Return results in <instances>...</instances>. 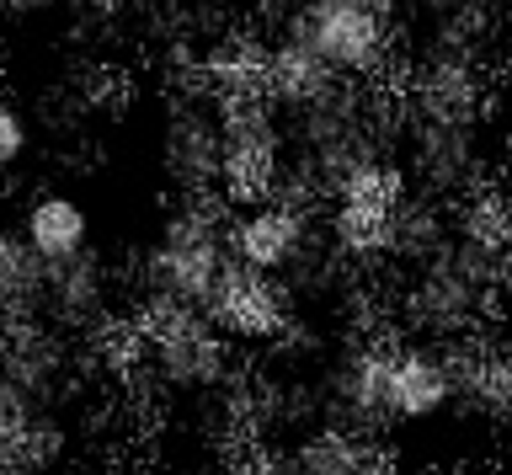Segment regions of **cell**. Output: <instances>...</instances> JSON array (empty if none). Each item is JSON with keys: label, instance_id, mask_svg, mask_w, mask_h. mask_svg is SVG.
<instances>
[{"label": "cell", "instance_id": "7402d4cb", "mask_svg": "<svg viewBox=\"0 0 512 475\" xmlns=\"http://www.w3.org/2000/svg\"><path fill=\"white\" fill-rule=\"evenodd\" d=\"M27 145H32V134H27L22 107H16L11 97H0V177L27 161Z\"/></svg>", "mask_w": 512, "mask_h": 475}, {"label": "cell", "instance_id": "44dd1931", "mask_svg": "<svg viewBox=\"0 0 512 475\" xmlns=\"http://www.w3.org/2000/svg\"><path fill=\"white\" fill-rule=\"evenodd\" d=\"M0 459H6L11 470H22V475H54L59 459H64V427L38 411V417L11 438V449H0Z\"/></svg>", "mask_w": 512, "mask_h": 475}, {"label": "cell", "instance_id": "83f0119b", "mask_svg": "<svg viewBox=\"0 0 512 475\" xmlns=\"http://www.w3.org/2000/svg\"><path fill=\"white\" fill-rule=\"evenodd\" d=\"M0 475H22V470H11V465H6V459H0Z\"/></svg>", "mask_w": 512, "mask_h": 475}, {"label": "cell", "instance_id": "ffe728a7", "mask_svg": "<svg viewBox=\"0 0 512 475\" xmlns=\"http://www.w3.org/2000/svg\"><path fill=\"white\" fill-rule=\"evenodd\" d=\"M43 289H48V267L32 257L22 230H11L0 219V315H43Z\"/></svg>", "mask_w": 512, "mask_h": 475}, {"label": "cell", "instance_id": "d4e9b609", "mask_svg": "<svg viewBox=\"0 0 512 475\" xmlns=\"http://www.w3.org/2000/svg\"><path fill=\"white\" fill-rule=\"evenodd\" d=\"M496 166H502V177L512 182V118L502 123V134H496Z\"/></svg>", "mask_w": 512, "mask_h": 475}, {"label": "cell", "instance_id": "5b68a950", "mask_svg": "<svg viewBox=\"0 0 512 475\" xmlns=\"http://www.w3.org/2000/svg\"><path fill=\"white\" fill-rule=\"evenodd\" d=\"M139 326L150 342V374L171 390H219L235 374L230 337L208 321L203 305H182V299L144 294Z\"/></svg>", "mask_w": 512, "mask_h": 475}, {"label": "cell", "instance_id": "7a4b0ae2", "mask_svg": "<svg viewBox=\"0 0 512 475\" xmlns=\"http://www.w3.org/2000/svg\"><path fill=\"white\" fill-rule=\"evenodd\" d=\"M507 278V262L486 257V251L464 246L448 235L438 257L416 262L406 278V321L427 331L432 342H464L475 337V326L491 315L496 289Z\"/></svg>", "mask_w": 512, "mask_h": 475}, {"label": "cell", "instance_id": "3957f363", "mask_svg": "<svg viewBox=\"0 0 512 475\" xmlns=\"http://www.w3.org/2000/svg\"><path fill=\"white\" fill-rule=\"evenodd\" d=\"M224 267H230V203L182 198L144 251V294L203 305Z\"/></svg>", "mask_w": 512, "mask_h": 475}, {"label": "cell", "instance_id": "4316f807", "mask_svg": "<svg viewBox=\"0 0 512 475\" xmlns=\"http://www.w3.org/2000/svg\"><path fill=\"white\" fill-rule=\"evenodd\" d=\"M6 11H43V6H54V0H0Z\"/></svg>", "mask_w": 512, "mask_h": 475}, {"label": "cell", "instance_id": "ba28073f", "mask_svg": "<svg viewBox=\"0 0 512 475\" xmlns=\"http://www.w3.org/2000/svg\"><path fill=\"white\" fill-rule=\"evenodd\" d=\"M160 166L182 198H219V102L208 86H187L160 118Z\"/></svg>", "mask_w": 512, "mask_h": 475}, {"label": "cell", "instance_id": "4fadbf2b", "mask_svg": "<svg viewBox=\"0 0 512 475\" xmlns=\"http://www.w3.org/2000/svg\"><path fill=\"white\" fill-rule=\"evenodd\" d=\"M43 315L59 331H75V337H91L96 326L112 321V283H107L102 262H96L91 251H86V257H75V262L48 267Z\"/></svg>", "mask_w": 512, "mask_h": 475}, {"label": "cell", "instance_id": "603a6c76", "mask_svg": "<svg viewBox=\"0 0 512 475\" xmlns=\"http://www.w3.org/2000/svg\"><path fill=\"white\" fill-rule=\"evenodd\" d=\"M32 417H38V401H32L22 385H11V379L0 374V449H11V438L22 433Z\"/></svg>", "mask_w": 512, "mask_h": 475}, {"label": "cell", "instance_id": "30bf717a", "mask_svg": "<svg viewBox=\"0 0 512 475\" xmlns=\"http://www.w3.org/2000/svg\"><path fill=\"white\" fill-rule=\"evenodd\" d=\"M203 315L230 342H246V347H267V342L288 337V326H294V305H288L283 278L262 273V267H246L235 257L214 278V289L203 299Z\"/></svg>", "mask_w": 512, "mask_h": 475}, {"label": "cell", "instance_id": "cb8c5ba5", "mask_svg": "<svg viewBox=\"0 0 512 475\" xmlns=\"http://www.w3.org/2000/svg\"><path fill=\"white\" fill-rule=\"evenodd\" d=\"M358 475H406V470H400V459H395V454H384V449H368V459L358 465Z\"/></svg>", "mask_w": 512, "mask_h": 475}, {"label": "cell", "instance_id": "277c9868", "mask_svg": "<svg viewBox=\"0 0 512 475\" xmlns=\"http://www.w3.org/2000/svg\"><path fill=\"white\" fill-rule=\"evenodd\" d=\"M288 155H294V134L272 97L219 102V198L230 209L278 198Z\"/></svg>", "mask_w": 512, "mask_h": 475}, {"label": "cell", "instance_id": "9a60e30c", "mask_svg": "<svg viewBox=\"0 0 512 475\" xmlns=\"http://www.w3.org/2000/svg\"><path fill=\"white\" fill-rule=\"evenodd\" d=\"M22 241L32 246V257L43 267H59V262H75L91 251V214L86 203L70 198V193H38L22 209Z\"/></svg>", "mask_w": 512, "mask_h": 475}, {"label": "cell", "instance_id": "9c48e42d", "mask_svg": "<svg viewBox=\"0 0 512 475\" xmlns=\"http://www.w3.org/2000/svg\"><path fill=\"white\" fill-rule=\"evenodd\" d=\"M400 145H406L411 182L432 198H464L470 187L486 182V145L480 123H438V118H400Z\"/></svg>", "mask_w": 512, "mask_h": 475}, {"label": "cell", "instance_id": "484cf974", "mask_svg": "<svg viewBox=\"0 0 512 475\" xmlns=\"http://www.w3.org/2000/svg\"><path fill=\"white\" fill-rule=\"evenodd\" d=\"M80 6L102 11V17H118V11H139V6H150V0H80Z\"/></svg>", "mask_w": 512, "mask_h": 475}, {"label": "cell", "instance_id": "f1b7e54d", "mask_svg": "<svg viewBox=\"0 0 512 475\" xmlns=\"http://www.w3.org/2000/svg\"><path fill=\"white\" fill-rule=\"evenodd\" d=\"M54 475H86V470H54Z\"/></svg>", "mask_w": 512, "mask_h": 475}, {"label": "cell", "instance_id": "d6986e66", "mask_svg": "<svg viewBox=\"0 0 512 475\" xmlns=\"http://www.w3.org/2000/svg\"><path fill=\"white\" fill-rule=\"evenodd\" d=\"M267 70H272V43L262 38H230L208 54L203 86L214 102H240V97H267Z\"/></svg>", "mask_w": 512, "mask_h": 475}, {"label": "cell", "instance_id": "ac0fdd59", "mask_svg": "<svg viewBox=\"0 0 512 475\" xmlns=\"http://www.w3.org/2000/svg\"><path fill=\"white\" fill-rule=\"evenodd\" d=\"M454 241L486 251L496 262L512 257V193L507 187L480 182L464 198H454Z\"/></svg>", "mask_w": 512, "mask_h": 475}, {"label": "cell", "instance_id": "6da1fadb", "mask_svg": "<svg viewBox=\"0 0 512 475\" xmlns=\"http://www.w3.org/2000/svg\"><path fill=\"white\" fill-rule=\"evenodd\" d=\"M406 0H294L283 38L320 54L342 81L379 86L395 65V27Z\"/></svg>", "mask_w": 512, "mask_h": 475}, {"label": "cell", "instance_id": "5bb4252c", "mask_svg": "<svg viewBox=\"0 0 512 475\" xmlns=\"http://www.w3.org/2000/svg\"><path fill=\"white\" fill-rule=\"evenodd\" d=\"M336 411L347 427L358 433H379L390 427V337H374L363 347H352L336 374Z\"/></svg>", "mask_w": 512, "mask_h": 475}, {"label": "cell", "instance_id": "8fae6325", "mask_svg": "<svg viewBox=\"0 0 512 475\" xmlns=\"http://www.w3.org/2000/svg\"><path fill=\"white\" fill-rule=\"evenodd\" d=\"M70 331H59L48 315H0V374L22 385L32 401H48L70 369Z\"/></svg>", "mask_w": 512, "mask_h": 475}, {"label": "cell", "instance_id": "e0dca14e", "mask_svg": "<svg viewBox=\"0 0 512 475\" xmlns=\"http://www.w3.org/2000/svg\"><path fill=\"white\" fill-rule=\"evenodd\" d=\"M336 81H342V75H336L320 54L304 49V43H294V38H278V43H272L267 97L278 102L283 118H294V113H304V107H315Z\"/></svg>", "mask_w": 512, "mask_h": 475}, {"label": "cell", "instance_id": "52a82bcc", "mask_svg": "<svg viewBox=\"0 0 512 475\" xmlns=\"http://www.w3.org/2000/svg\"><path fill=\"white\" fill-rule=\"evenodd\" d=\"M320 241H331L315 219V203L294 198H262L230 209V257L262 273H310L320 257Z\"/></svg>", "mask_w": 512, "mask_h": 475}, {"label": "cell", "instance_id": "2e32d148", "mask_svg": "<svg viewBox=\"0 0 512 475\" xmlns=\"http://www.w3.org/2000/svg\"><path fill=\"white\" fill-rule=\"evenodd\" d=\"M454 363L459 401L486 411L491 422H512V347H486V342H443Z\"/></svg>", "mask_w": 512, "mask_h": 475}, {"label": "cell", "instance_id": "7c38bea8", "mask_svg": "<svg viewBox=\"0 0 512 475\" xmlns=\"http://www.w3.org/2000/svg\"><path fill=\"white\" fill-rule=\"evenodd\" d=\"M459 401L448 347L427 342H390V417L395 422H432Z\"/></svg>", "mask_w": 512, "mask_h": 475}, {"label": "cell", "instance_id": "8992f818", "mask_svg": "<svg viewBox=\"0 0 512 475\" xmlns=\"http://www.w3.org/2000/svg\"><path fill=\"white\" fill-rule=\"evenodd\" d=\"M411 193H416V182H411L406 161H390V155L363 161L331 193V219H326L331 246L342 251V257H352V262L390 257L395 219H400V209H406Z\"/></svg>", "mask_w": 512, "mask_h": 475}]
</instances>
